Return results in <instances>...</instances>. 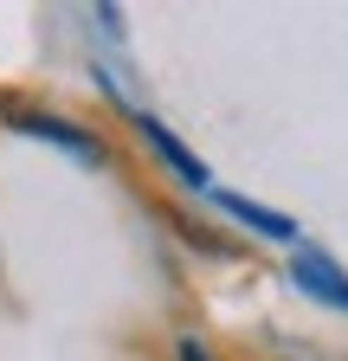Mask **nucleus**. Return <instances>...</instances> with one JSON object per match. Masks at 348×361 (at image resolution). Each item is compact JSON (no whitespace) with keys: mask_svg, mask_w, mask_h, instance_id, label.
Here are the masks:
<instances>
[{"mask_svg":"<svg viewBox=\"0 0 348 361\" xmlns=\"http://www.w3.org/2000/svg\"><path fill=\"white\" fill-rule=\"evenodd\" d=\"M297 284L303 290H310V297H323V303H335V310H348V278H342V271L323 258V252H297Z\"/></svg>","mask_w":348,"mask_h":361,"instance_id":"nucleus-1","label":"nucleus"},{"mask_svg":"<svg viewBox=\"0 0 348 361\" xmlns=\"http://www.w3.org/2000/svg\"><path fill=\"white\" fill-rule=\"evenodd\" d=\"M20 129H26V135H46V142H58V149H71L77 161H97V142H84L77 129H65V123H52V116H20Z\"/></svg>","mask_w":348,"mask_h":361,"instance_id":"nucleus-4","label":"nucleus"},{"mask_svg":"<svg viewBox=\"0 0 348 361\" xmlns=\"http://www.w3.org/2000/svg\"><path fill=\"white\" fill-rule=\"evenodd\" d=\"M142 135H149V142L161 149V161H168L174 174H181V180H194V188H206V168H200V161H194V155H187L181 142H174V135H168L161 123H142Z\"/></svg>","mask_w":348,"mask_h":361,"instance_id":"nucleus-3","label":"nucleus"},{"mask_svg":"<svg viewBox=\"0 0 348 361\" xmlns=\"http://www.w3.org/2000/svg\"><path fill=\"white\" fill-rule=\"evenodd\" d=\"M181 361H206V348L200 342H181Z\"/></svg>","mask_w":348,"mask_h":361,"instance_id":"nucleus-5","label":"nucleus"},{"mask_svg":"<svg viewBox=\"0 0 348 361\" xmlns=\"http://www.w3.org/2000/svg\"><path fill=\"white\" fill-rule=\"evenodd\" d=\"M226 213H232V219H245L251 233H265V239H290V233H297V226H290L284 213L258 207V200H239V194H226Z\"/></svg>","mask_w":348,"mask_h":361,"instance_id":"nucleus-2","label":"nucleus"}]
</instances>
